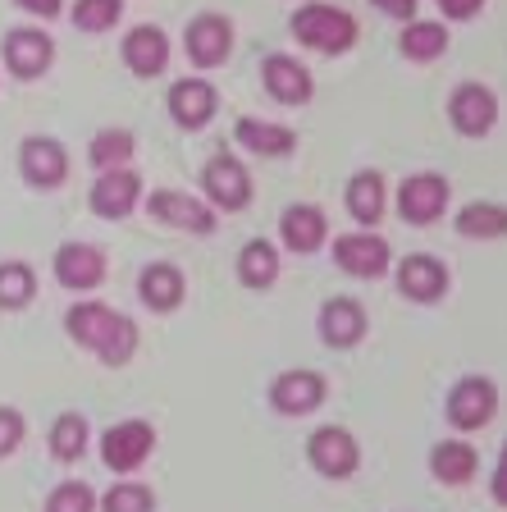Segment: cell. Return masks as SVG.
<instances>
[{"mask_svg":"<svg viewBox=\"0 0 507 512\" xmlns=\"http://www.w3.org/2000/svg\"><path fill=\"white\" fill-rule=\"evenodd\" d=\"M46 439H51V458L55 462H78L87 453V444H92V426H87L83 412H60Z\"/></svg>","mask_w":507,"mask_h":512,"instance_id":"cell-30","label":"cell"},{"mask_svg":"<svg viewBox=\"0 0 507 512\" xmlns=\"http://www.w3.org/2000/svg\"><path fill=\"white\" fill-rule=\"evenodd\" d=\"M87 206H92V215H101V220H128V215L142 206L138 170H128V165H119V170H101L96 183H92V192H87Z\"/></svg>","mask_w":507,"mask_h":512,"instance_id":"cell-13","label":"cell"},{"mask_svg":"<svg viewBox=\"0 0 507 512\" xmlns=\"http://www.w3.org/2000/svg\"><path fill=\"white\" fill-rule=\"evenodd\" d=\"M133 156H138L133 128H101V133H92V142H87V160H92L96 170H119V165H128Z\"/></svg>","mask_w":507,"mask_h":512,"instance_id":"cell-31","label":"cell"},{"mask_svg":"<svg viewBox=\"0 0 507 512\" xmlns=\"http://www.w3.org/2000/svg\"><path fill=\"white\" fill-rule=\"evenodd\" d=\"M480 471V453L466 439H444L430 448V476L439 485H466Z\"/></svg>","mask_w":507,"mask_h":512,"instance_id":"cell-26","label":"cell"},{"mask_svg":"<svg viewBox=\"0 0 507 512\" xmlns=\"http://www.w3.org/2000/svg\"><path fill=\"white\" fill-rule=\"evenodd\" d=\"M64 330L69 339L83 343L87 352H96L106 366H128L138 352V325L124 311L106 307V302H78L64 311Z\"/></svg>","mask_w":507,"mask_h":512,"instance_id":"cell-1","label":"cell"},{"mask_svg":"<svg viewBox=\"0 0 507 512\" xmlns=\"http://www.w3.org/2000/svg\"><path fill=\"white\" fill-rule=\"evenodd\" d=\"M233 142L247 147L252 156H265V160H279L297 147V133L288 124H275V119H256V115H243L233 124Z\"/></svg>","mask_w":507,"mask_h":512,"instance_id":"cell-22","label":"cell"},{"mask_svg":"<svg viewBox=\"0 0 507 512\" xmlns=\"http://www.w3.org/2000/svg\"><path fill=\"white\" fill-rule=\"evenodd\" d=\"M147 215L165 229H179V234H215V211L206 197H192V192H179V188H156L147 197Z\"/></svg>","mask_w":507,"mask_h":512,"instance_id":"cell-5","label":"cell"},{"mask_svg":"<svg viewBox=\"0 0 507 512\" xmlns=\"http://www.w3.org/2000/svg\"><path fill=\"white\" fill-rule=\"evenodd\" d=\"M434 5H439V14H444V19L471 23V19H480V14H485L489 0H434Z\"/></svg>","mask_w":507,"mask_h":512,"instance_id":"cell-37","label":"cell"},{"mask_svg":"<svg viewBox=\"0 0 507 512\" xmlns=\"http://www.w3.org/2000/svg\"><path fill=\"white\" fill-rule=\"evenodd\" d=\"M498 412V384L489 375H466L448 389L444 416L453 430H485Z\"/></svg>","mask_w":507,"mask_h":512,"instance_id":"cell-6","label":"cell"},{"mask_svg":"<svg viewBox=\"0 0 507 512\" xmlns=\"http://www.w3.org/2000/svg\"><path fill=\"white\" fill-rule=\"evenodd\" d=\"M78 32H110L119 19H124V0H74V10H69Z\"/></svg>","mask_w":507,"mask_h":512,"instance_id":"cell-33","label":"cell"},{"mask_svg":"<svg viewBox=\"0 0 507 512\" xmlns=\"http://www.w3.org/2000/svg\"><path fill=\"white\" fill-rule=\"evenodd\" d=\"M201 197L211 202L215 215H233L243 211V206H252V174H247V165L233 151H220V156H211L206 165H201Z\"/></svg>","mask_w":507,"mask_h":512,"instance_id":"cell-3","label":"cell"},{"mask_svg":"<svg viewBox=\"0 0 507 512\" xmlns=\"http://www.w3.org/2000/svg\"><path fill=\"white\" fill-rule=\"evenodd\" d=\"M448 124L462 138H489L498 124V96L489 83H457L448 96Z\"/></svg>","mask_w":507,"mask_h":512,"instance_id":"cell-7","label":"cell"},{"mask_svg":"<svg viewBox=\"0 0 507 512\" xmlns=\"http://www.w3.org/2000/svg\"><path fill=\"white\" fill-rule=\"evenodd\" d=\"M183 293H188L183 270L169 266V261H151L138 275V298H142V307H151V311H174L183 302Z\"/></svg>","mask_w":507,"mask_h":512,"instance_id":"cell-25","label":"cell"},{"mask_svg":"<svg viewBox=\"0 0 507 512\" xmlns=\"http://www.w3.org/2000/svg\"><path fill=\"white\" fill-rule=\"evenodd\" d=\"M165 110L179 128L201 133V128L215 119V110H220V92H215V83H206V78H179V83L165 92Z\"/></svg>","mask_w":507,"mask_h":512,"instance_id":"cell-15","label":"cell"},{"mask_svg":"<svg viewBox=\"0 0 507 512\" xmlns=\"http://www.w3.org/2000/svg\"><path fill=\"white\" fill-rule=\"evenodd\" d=\"M19 174H23V183H32V188H42V192L60 188V183L69 179V151H64V142L42 138V133L23 138Z\"/></svg>","mask_w":507,"mask_h":512,"instance_id":"cell-16","label":"cell"},{"mask_svg":"<svg viewBox=\"0 0 507 512\" xmlns=\"http://www.w3.org/2000/svg\"><path fill=\"white\" fill-rule=\"evenodd\" d=\"M55 284L69 293H92L106 284V252L96 243H60L51 256Z\"/></svg>","mask_w":507,"mask_h":512,"instance_id":"cell-12","label":"cell"},{"mask_svg":"<svg viewBox=\"0 0 507 512\" xmlns=\"http://www.w3.org/2000/svg\"><path fill=\"white\" fill-rule=\"evenodd\" d=\"M293 37L307 51L316 55H348L357 46L361 28L348 10H338V5H325V0H307V5H297L293 19H288Z\"/></svg>","mask_w":507,"mask_h":512,"instance_id":"cell-2","label":"cell"},{"mask_svg":"<svg viewBox=\"0 0 507 512\" xmlns=\"http://www.w3.org/2000/svg\"><path fill=\"white\" fill-rule=\"evenodd\" d=\"M393 284H398L402 298H412V302H439L448 293V266L430 252H412L398 261Z\"/></svg>","mask_w":507,"mask_h":512,"instance_id":"cell-19","label":"cell"},{"mask_svg":"<svg viewBox=\"0 0 507 512\" xmlns=\"http://www.w3.org/2000/svg\"><path fill=\"white\" fill-rule=\"evenodd\" d=\"M320 403H325V380L316 371L297 366V371L275 375V384H270V407L279 416H311Z\"/></svg>","mask_w":507,"mask_h":512,"instance_id":"cell-21","label":"cell"},{"mask_svg":"<svg viewBox=\"0 0 507 512\" xmlns=\"http://www.w3.org/2000/svg\"><path fill=\"white\" fill-rule=\"evenodd\" d=\"M42 512H96V490L83 485V480H64L46 494V508Z\"/></svg>","mask_w":507,"mask_h":512,"instance_id":"cell-35","label":"cell"},{"mask_svg":"<svg viewBox=\"0 0 507 512\" xmlns=\"http://www.w3.org/2000/svg\"><path fill=\"white\" fill-rule=\"evenodd\" d=\"M261 87L270 92V101H279V106H307L311 96H316V74H311L297 55L270 51L261 60Z\"/></svg>","mask_w":507,"mask_h":512,"instance_id":"cell-8","label":"cell"},{"mask_svg":"<svg viewBox=\"0 0 507 512\" xmlns=\"http://www.w3.org/2000/svg\"><path fill=\"white\" fill-rule=\"evenodd\" d=\"M151 453H156V430L147 421H119V426H110L101 435V462L115 476H133Z\"/></svg>","mask_w":507,"mask_h":512,"instance_id":"cell-11","label":"cell"},{"mask_svg":"<svg viewBox=\"0 0 507 512\" xmlns=\"http://www.w3.org/2000/svg\"><path fill=\"white\" fill-rule=\"evenodd\" d=\"M448 206H453V183H448L444 174L421 170V174H407V179L398 183V215L407 224H416V229L444 220Z\"/></svg>","mask_w":507,"mask_h":512,"instance_id":"cell-4","label":"cell"},{"mask_svg":"<svg viewBox=\"0 0 507 512\" xmlns=\"http://www.w3.org/2000/svg\"><path fill=\"white\" fill-rule=\"evenodd\" d=\"M334 266L352 279H380L393 270V252L380 234L357 229V234H338L334 238Z\"/></svg>","mask_w":507,"mask_h":512,"instance_id":"cell-9","label":"cell"},{"mask_svg":"<svg viewBox=\"0 0 507 512\" xmlns=\"http://www.w3.org/2000/svg\"><path fill=\"white\" fill-rule=\"evenodd\" d=\"M23 444V416L14 407H0V458H10Z\"/></svg>","mask_w":507,"mask_h":512,"instance_id":"cell-36","label":"cell"},{"mask_svg":"<svg viewBox=\"0 0 507 512\" xmlns=\"http://www.w3.org/2000/svg\"><path fill=\"white\" fill-rule=\"evenodd\" d=\"M279 243L297 256H311L329 243V220L316 202H297L279 215Z\"/></svg>","mask_w":507,"mask_h":512,"instance_id":"cell-20","label":"cell"},{"mask_svg":"<svg viewBox=\"0 0 507 512\" xmlns=\"http://www.w3.org/2000/svg\"><path fill=\"white\" fill-rule=\"evenodd\" d=\"M307 462L329 480H348L361 467V448L343 426H320L307 439Z\"/></svg>","mask_w":507,"mask_h":512,"instance_id":"cell-17","label":"cell"},{"mask_svg":"<svg viewBox=\"0 0 507 512\" xmlns=\"http://www.w3.org/2000/svg\"><path fill=\"white\" fill-rule=\"evenodd\" d=\"M343 202H348V215L370 229V224H380L384 211H389V192H384V174L375 170H357L348 179V192H343Z\"/></svg>","mask_w":507,"mask_h":512,"instance_id":"cell-24","label":"cell"},{"mask_svg":"<svg viewBox=\"0 0 507 512\" xmlns=\"http://www.w3.org/2000/svg\"><path fill=\"white\" fill-rule=\"evenodd\" d=\"M316 330L329 348H357V343L366 339V311L352 298H329L325 307H320Z\"/></svg>","mask_w":507,"mask_h":512,"instance_id":"cell-23","label":"cell"},{"mask_svg":"<svg viewBox=\"0 0 507 512\" xmlns=\"http://www.w3.org/2000/svg\"><path fill=\"white\" fill-rule=\"evenodd\" d=\"M119 55H124L128 74L160 78V74L169 69V55H174V46H169L165 28H156V23H138V28L124 32V42H119Z\"/></svg>","mask_w":507,"mask_h":512,"instance_id":"cell-18","label":"cell"},{"mask_svg":"<svg viewBox=\"0 0 507 512\" xmlns=\"http://www.w3.org/2000/svg\"><path fill=\"white\" fill-rule=\"evenodd\" d=\"M183 51L197 69H220L224 60L233 55V19L224 14H197V19L183 28Z\"/></svg>","mask_w":507,"mask_h":512,"instance_id":"cell-14","label":"cell"},{"mask_svg":"<svg viewBox=\"0 0 507 512\" xmlns=\"http://www.w3.org/2000/svg\"><path fill=\"white\" fill-rule=\"evenodd\" d=\"M37 293V275L23 261H5L0 266V311H23Z\"/></svg>","mask_w":507,"mask_h":512,"instance_id":"cell-32","label":"cell"},{"mask_svg":"<svg viewBox=\"0 0 507 512\" xmlns=\"http://www.w3.org/2000/svg\"><path fill=\"white\" fill-rule=\"evenodd\" d=\"M453 229L462 238H480V243L507 238V206L503 202H466L462 211H457Z\"/></svg>","mask_w":507,"mask_h":512,"instance_id":"cell-29","label":"cell"},{"mask_svg":"<svg viewBox=\"0 0 507 512\" xmlns=\"http://www.w3.org/2000/svg\"><path fill=\"white\" fill-rule=\"evenodd\" d=\"M275 279H279V247L270 238L243 243V252H238V284L265 293V288H275Z\"/></svg>","mask_w":507,"mask_h":512,"instance_id":"cell-28","label":"cell"},{"mask_svg":"<svg viewBox=\"0 0 507 512\" xmlns=\"http://www.w3.org/2000/svg\"><path fill=\"white\" fill-rule=\"evenodd\" d=\"M370 5H375L384 19H398V23L416 19V10H421V0H370Z\"/></svg>","mask_w":507,"mask_h":512,"instance_id":"cell-38","label":"cell"},{"mask_svg":"<svg viewBox=\"0 0 507 512\" xmlns=\"http://www.w3.org/2000/svg\"><path fill=\"white\" fill-rule=\"evenodd\" d=\"M489 494H494L498 508H507V444H503V453H498L494 476H489Z\"/></svg>","mask_w":507,"mask_h":512,"instance_id":"cell-40","label":"cell"},{"mask_svg":"<svg viewBox=\"0 0 507 512\" xmlns=\"http://www.w3.org/2000/svg\"><path fill=\"white\" fill-rule=\"evenodd\" d=\"M0 60L19 83H32L55 64V42L42 28H10L0 37Z\"/></svg>","mask_w":507,"mask_h":512,"instance_id":"cell-10","label":"cell"},{"mask_svg":"<svg viewBox=\"0 0 507 512\" xmlns=\"http://www.w3.org/2000/svg\"><path fill=\"white\" fill-rule=\"evenodd\" d=\"M23 14H32V19H42V23H51V19H60L64 14V0H14Z\"/></svg>","mask_w":507,"mask_h":512,"instance_id":"cell-39","label":"cell"},{"mask_svg":"<svg viewBox=\"0 0 507 512\" xmlns=\"http://www.w3.org/2000/svg\"><path fill=\"white\" fill-rule=\"evenodd\" d=\"M398 51L412 64H434L439 55H448V28L439 19H407L398 37Z\"/></svg>","mask_w":507,"mask_h":512,"instance_id":"cell-27","label":"cell"},{"mask_svg":"<svg viewBox=\"0 0 507 512\" xmlns=\"http://www.w3.org/2000/svg\"><path fill=\"white\" fill-rule=\"evenodd\" d=\"M101 512H156V494L138 480H119L101 494Z\"/></svg>","mask_w":507,"mask_h":512,"instance_id":"cell-34","label":"cell"}]
</instances>
